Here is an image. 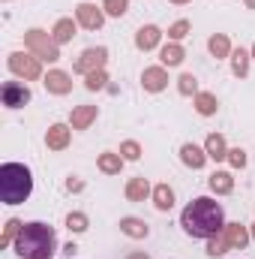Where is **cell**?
I'll use <instances>...</instances> for the list:
<instances>
[{"label": "cell", "instance_id": "obj_7", "mask_svg": "<svg viewBox=\"0 0 255 259\" xmlns=\"http://www.w3.org/2000/svg\"><path fill=\"white\" fill-rule=\"evenodd\" d=\"M30 97H33L30 88L21 84V81H3V88H0V100H3L6 109H21V106L30 103Z\"/></svg>", "mask_w": 255, "mask_h": 259}, {"label": "cell", "instance_id": "obj_23", "mask_svg": "<svg viewBox=\"0 0 255 259\" xmlns=\"http://www.w3.org/2000/svg\"><path fill=\"white\" fill-rule=\"evenodd\" d=\"M207 52L219 61V58H231V42H228V36L225 33H213L210 39H207Z\"/></svg>", "mask_w": 255, "mask_h": 259}, {"label": "cell", "instance_id": "obj_9", "mask_svg": "<svg viewBox=\"0 0 255 259\" xmlns=\"http://www.w3.org/2000/svg\"><path fill=\"white\" fill-rule=\"evenodd\" d=\"M141 84H144V91H150V94L165 91V88H168V72H165V66H147V69L141 72Z\"/></svg>", "mask_w": 255, "mask_h": 259}, {"label": "cell", "instance_id": "obj_20", "mask_svg": "<svg viewBox=\"0 0 255 259\" xmlns=\"http://www.w3.org/2000/svg\"><path fill=\"white\" fill-rule=\"evenodd\" d=\"M120 232L126 238H147L150 235V226L141 220V217H123L120 220Z\"/></svg>", "mask_w": 255, "mask_h": 259}, {"label": "cell", "instance_id": "obj_11", "mask_svg": "<svg viewBox=\"0 0 255 259\" xmlns=\"http://www.w3.org/2000/svg\"><path fill=\"white\" fill-rule=\"evenodd\" d=\"M222 235L228 238V244H231V250H243L246 244H249V229L243 226V223H225L222 226Z\"/></svg>", "mask_w": 255, "mask_h": 259}, {"label": "cell", "instance_id": "obj_41", "mask_svg": "<svg viewBox=\"0 0 255 259\" xmlns=\"http://www.w3.org/2000/svg\"><path fill=\"white\" fill-rule=\"evenodd\" d=\"M252 61H255V46H252Z\"/></svg>", "mask_w": 255, "mask_h": 259}, {"label": "cell", "instance_id": "obj_37", "mask_svg": "<svg viewBox=\"0 0 255 259\" xmlns=\"http://www.w3.org/2000/svg\"><path fill=\"white\" fill-rule=\"evenodd\" d=\"M126 259H150V256H147V253H141V250H135V253H129Z\"/></svg>", "mask_w": 255, "mask_h": 259}, {"label": "cell", "instance_id": "obj_8", "mask_svg": "<svg viewBox=\"0 0 255 259\" xmlns=\"http://www.w3.org/2000/svg\"><path fill=\"white\" fill-rule=\"evenodd\" d=\"M75 21L84 27V30H99L105 24V9L96 6V3H78L75 6Z\"/></svg>", "mask_w": 255, "mask_h": 259}, {"label": "cell", "instance_id": "obj_19", "mask_svg": "<svg viewBox=\"0 0 255 259\" xmlns=\"http://www.w3.org/2000/svg\"><path fill=\"white\" fill-rule=\"evenodd\" d=\"M123 157L120 154H114V151H102L99 157H96V166H99V172H105V175H120V169H123Z\"/></svg>", "mask_w": 255, "mask_h": 259}, {"label": "cell", "instance_id": "obj_35", "mask_svg": "<svg viewBox=\"0 0 255 259\" xmlns=\"http://www.w3.org/2000/svg\"><path fill=\"white\" fill-rule=\"evenodd\" d=\"M228 163H231L234 169H246L249 157H246V151H243V148H228Z\"/></svg>", "mask_w": 255, "mask_h": 259}, {"label": "cell", "instance_id": "obj_18", "mask_svg": "<svg viewBox=\"0 0 255 259\" xmlns=\"http://www.w3.org/2000/svg\"><path fill=\"white\" fill-rule=\"evenodd\" d=\"M204 151H207V157H210V160H228V145H225V136L210 133V136L204 139Z\"/></svg>", "mask_w": 255, "mask_h": 259}, {"label": "cell", "instance_id": "obj_1", "mask_svg": "<svg viewBox=\"0 0 255 259\" xmlns=\"http://www.w3.org/2000/svg\"><path fill=\"white\" fill-rule=\"evenodd\" d=\"M180 226H183V232L192 235V238H210V235L222 232V226H225L222 205L213 202L210 196L192 199L189 205L183 208V214H180Z\"/></svg>", "mask_w": 255, "mask_h": 259}, {"label": "cell", "instance_id": "obj_10", "mask_svg": "<svg viewBox=\"0 0 255 259\" xmlns=\"http://www.w3.org/2000/svg\"><path fill=\"white\" fill-rule=\"evenodd\" d=\"M159 39H162V30H159L156 24H144V27H138V33H135V49H138V52H153V49L159 46Z\"/></svg>", "mask_w": 255, "mask_h": 259}, {"label": "cell", "instance_id": "obj_32", "mask_svg": "<svg viewBox=\"0 0 255 259\" xmlns=\"http://www.w3.org/2000/svg\"><path fill=\"white\" fill-rule=\"evenodd\" d=\"M108 84V75H105V69H99V72H90V75H84V88L87 91H102Z\"/></svg>", "mask_w": 255, "mask_h": 259}, {"label": "cell", "instance_id": "obj_16", "mask_svg": "<svg viewBox=\"0 0 255 259\" xmlns=\"http://www.w3.org/2000/svg\"><path fill=\"white\" fill-rule=\"evenodd\" d=\"M96 121V106H75L69 115V127L72 130H87Z\"/></svg>", "mask_w": 255, "mask_h": 259}, {"label": "cell", "instance_id": "obj_39", "mask_svg": "<svg viewBox=\"0 0 255 259\" xmlns=\"http://www.w3.org/2000/svg\"><path fill=\"white\" fill-rule=\"evenodd\" d=\"M168 3H189V0H168Z\"/></svg>", "mask_w": 255, "mask_h": 259}, {"label": "cell", "instance_id": "obj_27", "mask_svg": "<svg viewBox=\"0 0 255 259\" xmlns=\"http://www.w3.org/2000/svg\"><path fill=\"white\" fill-rule=\"evenodd\" d=\"M231 250V244H228V238L222 235V232H216V235H210L207 238V256H222V253H228Z\"/></svg>", "mask_w": 255, "mask_h": 259}, {"label": "cell", "instance_id": "obj_22", "mask_svg": "<svg viewBox=\"0 0 255 259\" xmlns=\"http://www.w3.org/2000/svg\"><path fill=\"white\" fill-rule=\"evenodd\" d=\"M159 61H162L165 66H180L183 61H186V52H183V46H180V42H168V46H162Z\"/></svg>", "mask_w": 255, "mask_h": 259}, {"label": "cell", "instance_id": "obj_21", "mask_svg": "<svg viewBox=\"0 0 255 259\" xmlns=\"http://www.w3.org/2000/svg\"><path fill=\"white\" fill-rule=\"evenodd\" d=\"M207 187L216 196H228L234 190V178H231V172H213V175L207 178Z\"/></svg>", "mask_w": 255, "mask_h": 259}, {"label": "cell", "instance_id": "obj_13", "mask_svg": "<svg viewBox=\"0 0 255 259\" xmlns=\"http://www.w3.org/2000/svg\"><path fill=\"white\" fill-rule=\"evenodd\" d=\"M69 136H72V127H69V124H51L48 133H45L48 151H63L66 145H69Z\"/></svg>", "mask_w": 255, "mask_h": 259}, {"label": "cell", "instance_id": "obj_24", "mask_svg": "<svg viewBox=\"0 0 255 259\" xmlns=\"http://www.w3.org/2000/svg\"><path fill=\"white\" fill-rule=\"evenodd\" d=\"M249 61H252V52H246V49H234V52H231V72H234L237 78H246V72H249Z\"/></svg>", "mask_w": 255, "mask_h": 259}, {"label": "cell", "instance_id": "obj_15", "mask_svg": "<svg viewBox=\"0 0 255 259\" xmlns=\"http://www.w3.org/2000/svg\"><path fill=\"white\" fill-rule=\"evenodd\" d=\"M147 196H153V187L147 184L144 175H135V178H129L126 181V199L129 202H144Z\"/></svg>", "mask_w": 255, "mask_h": 259}, {"label": "cell", "instance_id": "obj_5", "mask_svg": "<svg viewBox=\"0 0 255 259\" xmlns=\"http://www.w3.org/2000/svg\"><path fill=\"white\" fill-rule=\"evenodd\" d=\"M6 64H9V69L18 78H24V81H36L42 75V64H39V58L33 52H12Z\"/></svg>", "mask_w": 255, "mask_h": 259}, {"label": "cell", "instance_id": "obj_40", "mask_svg": "<svg viewBox=\"0 0 255 259\" xmlns=\"http://www.w3.org/2000/svg\"><path fill=\"white\" fill-rule=\"evenodd\" d=\"M249 235H252V238H255V226H252V232H249Z\"/></svg>", "mask_w": 255, "mask_h": 259}, {"label": "cell", "instance_id": "obj_17", "mask_svg": "<svg viewBox=\"0 0 255 259\" xmlns=\"http://www.w3.org/2000/svg\"><path fill=\"white\" fill-rule=\"evenodd\" d=\"M192 106H195V112H198L201 118H210V115H216V109H219V103H216V97H213L210 91H198V94L192 97Z\"/></svg>", "mask_w": 255, "mask_h": 259}, {"label": "cell", "instance_id": "obj_31", "mask_svg": "<svg viewBox=\"0 0 255 259\" xmlns=\"http://www.w3.org/2000/svg\"><path fill=\"white\" fill-rule=\"evenodd\" d=\"M189 30H192V24L186 18H180V21H174V24L168 27V39H171V42H180L183 36H189Z\"/></svg>", "mask_w": 255, "mask_h": 259}, {"label": "cell", "instance_id": "obj_4", "mask_svg": "<svg viewBox=\"0 0 255 259\" xmlns=\"http://www.w3.org/2000/svg\"><path fill=\"white\" fill-rule=\"evenodd\" d=\"M24 46H27L39 61H48V64H57V61H60V46H57V39H54L51 33L39 30V27H33V30L24 33Z\"/></svg>", "mask_w": 255, "mask_h": 259}, {"label": "cell", "instance_id": "obj_34", "mask_svg": "<svg viewBox=\"0 0 255 259\" xmlns=\"http://www.w3.org/2000/svg\"><path fill=\"white\" fill-rule=\"evenodd\" d=\"M120 157H123V160H129V163L141 160V145H138L135 139H126V142L120 145Z\"/></svg>", "mask_w": 255, "mask_h": 259}, {"label": "cell", "instance_id": "obj_33", "mask_svg": "<svg viewBox=\"0 0 255 259\" xmlns=\"http://www.w3.org/2000/svg\"><path fill=\"white\" fill-rule=\"evenodd\" d=\"M66 229H69V232H75V235H78V232H84V229H87V214L72 211V214L66 217Z\"/></svg>", "mask_w": 255, "mask_h": 259}, {"label": "cell", "instance_id": "obj_12", "mask_svg": "<svg viewBox=\"0 0 255 259\" xmlns=\"http://www.w3.org/2000/svg\"><path fill=\"white\" fill-rule=\"evenodd\" d=\"M45 88H48V94H54V97H66V94L72 91V78H69V72H63V69H51V72L45 75Z\"/></svg>", "mask_w": 255, "mask_h": 259}, {"label": "cell", "instance_id": "obj_29", "mask_svg": "<svg viewBox=\"0 0 255 259\" xmlns=\"http://www.w3.org/2000/svg\"><path fill=\"white\" fill-rule=\"evenodd\" d=\"M102 9H105V15H111V18H123L129 12V0H102Z\"/></svg>", "mask_w": 255, "mask_h": 259}, {"label": "cell", "instance_id": "obj_38", "mask_svg": "<svg viewBox=\"0 0 255 259\" xmlns=\"http://www.w3.org/2000/svg\"><path fill=\"white\" fill-rule=\"evenodd\" d=\"M243 3H246V6H249V9H255V0H243Z\"/></svg>", "mask_w": 255, "mask_h": 259}, {"label": "cell", "instance_id": "obj_2", "mask_svg": "<svg viewBox=\"0 0 255 259\" xmlns=\"http://www.w3.org/2000/svg\"><path fill=\"white\" fill-rule=\"evenodd\" d=\"M12 247L21 259H51L57 253V232H54V226L33 220V223L21 226Z\"/></svg>", "mask_w": 255, "mask_h": 259}, {"label": "cell", "instance_id": "obj_6", "mask_svg": "<svg viewBox=\"0 0 255 259\" xmlns=\"http://www.w3.org/2000/svg\"><path fill=\"white\" fill-rule=\"evenodd\" d=\"M108 64V49L105 46H96V49H84L81 55H78V61H75V72H81V75H90V72H99V69H105Z\"/></svg>", "mask_w": 255, "mask_h": 259}, {"label": "cell", "instance_id": "obj_30", "mask_svg": "<svg viewBox=\"0 0 255 259\" xmlns=\"http://www.w3.org/2000/svg\"><path fill=\"white\" fill-rule=\"evenodd\" d=\"M177 91H180L183 97H195V94H198V78H195L192 72H183V75L177 78Z\"/></svg>", "mask_w": 255, "mask_h": 259}, {"label": "cell", "instance_id": "obj_3", "mask_svg": "<svg viewBox=\"0 0 255 259\" xmlns=\"http://www.w3.org/2000/svg\"><path fill=\"white\" fill-rule=\"evenodd\" d=\"M33 193V175L24 163H3L0 166V199L6 205H21Z\"/></svg>", "mask_w": 255, "mask_h": 259}, {"label": "cell", "instance_id": "obj_28", "mask_svg": "<svg viewBox=\"0 0 255 259\" xmlns=\"http://www.w3.org/2000/svg\"><path fill=\"white\" fill-rule=\"evenodd\" d=\"M21 220H15V217H9L6 220V226H3V235H0V247H9L15 238H18V232H21Z\"/></svg>", "mask_w": 255, "mask_h": 259}, {"label": "cell", "instance_id": "obj_36", "mask_svg": "<svg viewBox=\"0 0 255 259\" xmlns=\"http://www.w3.org/2000/svg\"><path fill=\"white\" fill-rule=\"evenodd\" d=\"M66 190L69 193H81L84 190V181L81 178H66Z\"/></svg>", "mask_w": 255, "mask_h": 259}, {"label": "cell", "instance_id": "obj_26", "mask_svg": "<svg viewBox=\"0 0 255 259\" xmlns=\"http://www.w3.org/2000/svg\"><path fill=\"white\" fill-rule=\"evenodd\" d=\"M75 30H78V21H72V18H60V21L54 24V30H51V36L57 39V46H63V42H72V36H75Z\"/></svg>", "mask_w": 255, "mask_h": 259}, {"label": "cell", "instance_id": "obj_25", "mask_svg": "<svg viewBox=\"0 0 255 259\" xmlns=\"http://www.w3.org/2000/svg\"><path fill=\"white\" fill-rule=\"evenodd\" d=\"M153 205H156V211H171L174 208V190L168 184H156L153 187Z\"/></svg>", "mask_w": 255, "mask_h": 259}, {"label": "cell", "instance_id": "obj_14", "mask_svg": "<svg viewBox=\"0 0 255 259\" xmlns=\"http://www.w3.org/2000/svg\"><path fill=\"white\" fill-rule=\"evenodd\" d=\"M180 160H183V166H189V169H204V163H207V151L204 148H198V145H180Z\"/></svg>", "mask_w": 255, "mask_h": 259}]
</instances>
